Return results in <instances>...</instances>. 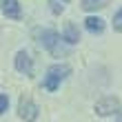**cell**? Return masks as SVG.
I'll use <instances>...</instances> for the list:
<instances>
[{"instance_id":"obj_1","label":"cell","mask_w":122,"mask_h":122,"mask_svg":"<svg viewBox=\"0 0 122 122\" xmlns=\"http://www.w3.org/2000/svg\"><path fill=\"white\" fill-rule=\"evenodd\" d=\"M71 76V67L64 62H58V64H51V67L47 69V76L42 78V89L53 93L60 89V84L67 80V78Z\"/></svg>"},{"instance_id":"obj_2","label":"cell","mask_w":122,"mask_h":122,"mask_svg":"<svg viewBox=\"0 0 122 122\" xmlns=\"http://www.w3.org/2000/svg\"><path fill=\"white\" fill-rule=\"evenodd\" d=\"M33 36H36V40H38V45L42 49H47L49 53H53V56H64L67 53V49L60 45L62 38H60V33L56 29H36Z\"/></svg>"},{"instance_id":"obj_3","label":"cell","mask_w":122,"mask_h":122,"mask_svg":"<svg viewBox=\"0 0 122 122\" xmlns=\"http://www.w3.org/2000/svg\"><path fill=\"white\" fill-rule=\"evenodd\" d=\"M120 109H122V102H120L118 96H104V98H100L96 102V107H93L96 116H100V118L116 116V113H120Z\"/></svg>"},{"instance_id":"obj_4","label":"cell","mask_w":122,"mask_h":122,"mask_svg":"<svg viewBox=\"0 0 122 122\" xmlns=\"http://www.w3.org/2000/svg\"><path fill=\"white\" fill-rule=\"evenodd\" d=\"M38 111H40L38 104H36L29 96H22V98H20V102H18V116H20V120L36 122V120H38Z\"/></svg>"},{"instance_id":"obj_5","label":"cell","mask_w":122,"mask_h":122,"mask_svg":"<svg viewBox=\"0 0 122 122\" xmlns=\"http://www.w3.org/2000/svg\"><path fill=\"white\" fill-rule=\"evenodd\" d=\"M13 64H16V71H18V73H22V76H31L33 73V60H31V56L27 53L25 49L16 53Z\"/></svg>"},{"instance_id":"obj_6","label":"cell","mask_w":122,"mask_h":122,"mask_svg":"<svg viewBox=\"0 0 122 122\" xmlns=\"http://www.w3.org/2000/svg\"><path fill=\"white\" fill-rule=\"evenodd\" d=\"M2 13L11 20H20L22 18V9H20L18 0H2Z\"/></svg>"},{"instance_id":"obj_7","label":"cell","mask_w":122,"mask_h":122,"mask_svg":"<svg viewBox=\"0 0 122 122\" xmlns=\"http://www.w3.org/2000/svg\"><path fill=\"white\" fill-rule=\"evenodd\" d=\"M62 40L67 42V45H78V42H80V31H78V27L73 22H67V25H64Z\"/></svg>"},{"instance_id":"obj_8","label":"cell","mask_w":122,"mask_h":122,"mask_svg":"<svg viewBox=\"0 0 122 122\" xmlns=\"http://www.w3.org/2000/svg\"><path fill=\"white\" fill-rule=\"evenodd\" d=\"M84 27H87L89 33H102L104 31V20L100 16H89L87 20H84Z\"/></svg>"},{"instance_id":"obj_9","label":"cell","mask_w":122,"mask_h":122,"mask_svg":"<svg viewBox=\"0 0 122 122\" xmlns=\"http://www.w3.org/2000/svg\"><path fill=\"white\" fill-rule=\"evenodd\" d=\"M109 5V0H80V7L84 11H96V9H102V7Z\"/></svg>"},{"instance_id":"obj_10","label":"cell","mask_w":122,"mask_h":122,"mask_svg":"<svg viewBox=\"0 0 122 122\" xmlns=\"http://www.w3.org/2000/svg\"><path fill=\"white\" fill-rule=\"evenodd\" d=\"M49 9H51V13H62L64 11V5H62V0H49Z\"/></svg>"},{"instance_id":"obj_11","label":"cell","mask_w":122,"mask_h":122,"mask_svg":"<svg viewBox=\"0 0 122 122\" xmlns=\"http://www.w3.org/2000/svg\"><path fill=\"white\" fill-rule=\"evenodd\" d=\"M113 29L118 33H122V7L116 11V16H113Z\"/></svg>"},{"instance_id":"obj_12","label":"cell","mask_w":122,"mask_h":122,"mask_svg":"<svg viewBox=\"0 0 122 122\" xmlns=\"http://www.w3.org/2000/svg\"><path fill=\"white\" fill-rule=\"evenodd\" d=\"M7 109H9V96H7V93H0V116H2Z\"/></svg>"},{"instance_id":"obj_13","label":"cell","mask_w":122,"mask_h":122,"mask_svg":"<svg viewBox=\"0 0 122 122\" xmlns=\"http://www.w3.org/2000/svg\"><path fill=\"white\" fill-rule=\"evenodd\" d=\"M62 2H69V0H62Z\"/></svg>"}]
</instances>
